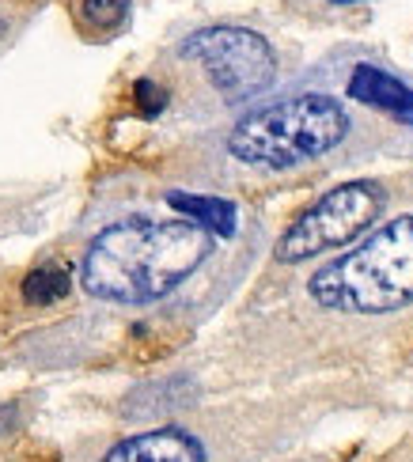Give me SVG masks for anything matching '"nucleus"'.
Here are the masks:
<instances>
[{
	"label": "nucleus",
	"instance_id": "12",
	"mask_svg": "<svg viewBox=\"0 0 413 462\" xmlns=\"http://www.w3.org/2000/svg\"><path fill=\"white\" fill-rule=\"evenodd\" d=\"M15 429H19V406L15 402H5V406H0V436H8Z\"/></svg>",
	"mask_w": 413,
	"mask_h": 462
},
{
	"label": "nucleus",
	"instance_id": "6",
	"mask_svg": "<svg viewBox=\"0 0 413 462\" xmlns=\"http://www.w3.org/2000/svg\"><path fill=\"white\" fill-rule=\"evenodd\" d=\"M99 462H209V451L190 429L160 425L117 439Z\"/></svg>",
	"mask_w": 413,
	"mask_h": 462
},
{
	"label": "nucleus",
	"instance_id": "3",
	"mask_svg": "<svg viewBox=\"0 0 413 462\" xmlns=\"http://www.w3.org/2000/svg\"><path fill=\"white\" fill-rule=\"evenodd\" d=\"M349 137L345 106L323 91H304L243 114L228 133L231 160L266 171H288L333 152Z\"/></svg>",
	"mask_w": 413,
	"mask_h": 462
},
{
	"label": "nucleus",
	"instance_id": "11",
	"mask_svg": "<svg viewBox=\"0 0 413 462\" xmlns=\"http://www.w3.org/2000/svg\"><path fill=\"white\" fill-rule=\"evenodd\" d=\"M133 103L145 118H160V114L167 110V88L155 84L152 76H141V80L133 84Z\"/></svg>",
	"mask_w": 413,
	"mask_h": 462
},
{
	"label": "nucleus",
	"instance_id": "1",
	"mask_svg": "<svg viewBox=\"0 0 413 462\" xmlns=\"http://www.w3.org/2000/svg\"><path fill=\"white\" fill-rule=\"evenodd\" d=\"M209 254L212 236L186 217H129L88 243L80 281L95 300L107 303H155L198 273Z\"/></svg>",
	"mask_w": 413,
	"mask_h": 462
},
{
	"label": "nucleus",
	"instance_id": "5",
	"mask_svg": "<svg viewBox=\"0 0 413 462\" xmlns=\"http://www.w3.org/2000/svg\"><path fill=\"white\" fill-rule=\"evenodd\" d=\"M179 53L205 69L209 84L221 91L224 103H247L277 80V53H273L266 34L250 27H202L183 38Z\"/></svg>",
	"mask_w": 413,
	"mask_h": 462
},
{
	"label": "nucleus",
	"instance_id": "8",
	"mask_svg": "<svg viewBox=\"0 0 413 462\" xmlns=\"http://www.w3.org/2000/svg\"><path fill=\"white\" fill-rule=\"evenodd\" d=\"M174 213H183L186 220H193L198 227H205L209 236L231 239L235 227H239V208L228 198H212V194H186V189H167L164 198Z\"/></svg>",
	"mask_w": 413,
	"mask_h": 462
},
{
	"label": "nucleus",
	"instance_id": "7",
	"mask_svg": "<svg viewBox=\"0 0 413 462\" xmlns=\"http://www.w3.org/2000/svg\"><path fill=\"white\" fill-rule=\"evenodd\" d=\"M345 95L357 99L364 106H376L390 118H399L406 125H413V88L406 80H399L395 72H387L380 65H357L349 72Z\"/></svg>",
	"mask_w": 413,
	"mask_h": 462
},
{
	"label": "nucleus",
	"instance_id": "9",
	"mask_svg": "<svg viewBox=\"0 0 413 462\" xmlns=\"http://www.w3.org/2000/svg\"><path fill=\"white\" fill-rule=\"evenodd\" d=\"M72 292V269L65 262H42L23 277V303L27 307H53Z\"/></svg>",
	"mask_w": 413,
	"mask_h": 462
},
{
	"label": "nucleus",
	"instance_id": "2",
	"mask_svg": "<svg viewBox=\"0 0 413 462\" xmlns=\"http://www.w3.org/2000/svg\"><path fill=\"white\" fill-rule=\"evenodd\" d=\"M311 300L342 315H395L413 303V213L387 220L371 236L314 269Z\"/></svg>",
	"mask_w": 413,
	"mask_h": 462
},
{
	"label": "nucleus",
	"instance_id": "10",
	"mask_svg": "<svg viewBox=\"0 0 413 462\" xmlns=\"http://www.w3.org/2000/svg\"><path fill=\"white\" fill-rule=\"evenodd\" d=\"M129 5L133 0H80V27L88 34H117L129 23Z\"/></svg>",
	"mask_w": 413,
	"mask_h": 462
},
{
	"label": "nucleus",
	"instance_id": "4",
	"mask_svg": "<svg viewBox=\"0 0 413 462\" xmlns=\"http://www.w3.org/2000/svg\"><path fill=\"white\" fill-rule=\"evenodd\" d=\"M383 205H387V189L371 179H352V182L326 189L319 201L307 205L304 213L281 231L277 262L300 265L314 254L349 246L380 220Z\"/></svg>",
	"mask_w": 413,
	"mask_h": 462
},
{
	"label": "nucleus",
	"instance_id": "13",
	"mask_svg": "<svg viewBox=\"0 0 413 462\" xmlns=\"http://www.w3.org/2000/svg\"><path fill=\"white\" fill-rule=\"evenodd\" d=\"M330 5H357V0H330Z\"/></svg>",
	"mask_w": 413,
	"mask_h": 462
}]
</instances>
